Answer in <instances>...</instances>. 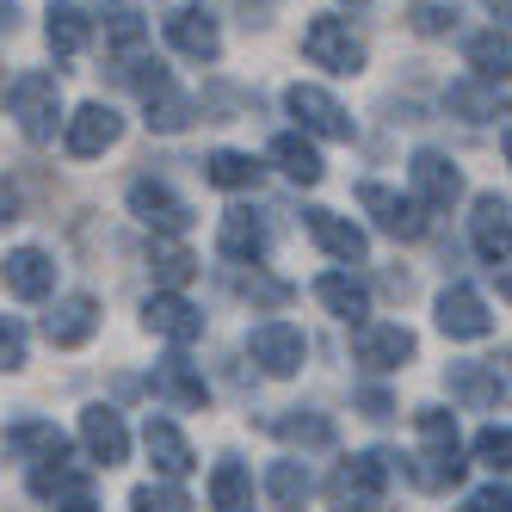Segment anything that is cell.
<instances>
[{"mask_svg":"<svg viewBox=\"0 0 512 512\" xmlns=\"http://www.w3.org/2000/svg\"><path fill=\"white\" fill-rule=\"evenodd\" d=\"M0 451L25 457V463H56V457H68V438L56 432V420H13L0 432Z\"/></svg>","mask_w":512,"mask_h":512,"instance_id":"obj_23","label":"cell"},{"mask_svg":"<svg viewBox=\"0 0 512 512\" xmlns=\"http://www.w3.org/2000/svg\"><path fill=\"white\" fill-rule=\"evenodd\" d=\"M216 247H223V260H235V266H260L272 235H266V223L253 210H229L223 229H216Z\"/></svg>","mask_w":512,"mask_h":512,"instance_id":"obj_24","label":"cell"},{"mask_svg":"<svg viewBox=\"0 0 512 512\" xmlns=\"http://www.w3.org/2000/svg\"><path fill=\"white\" fill-rule=\"evenodd\" d=\"M303 223H309V235H315V247L327 253V260H340V266H364V253H371V235H364L352 216H340V210H303Z\"/></svg>","mask_w":512,"mask_h":512,"instance_id":"obj_15","label":"cell"},{"mask_svg":"<svg viewBox=\"0 0 512 512\" xmlns=\"http://www.w3.org/2000/svg\"><path fill=\"white\" fill-rule=\"evenodd\" d=\"M31 494H38L44 506H56V512H93V475L75 469L68 457H56V463L31 469Z\"/></svg>","mask_w":512,"mask_h":512,"instance_id":"obj_13","label":"cell"},{"mask_svg":"<svg viewBox=\"0 0 512 512\" xmlns=\"http://www.w3.org/2000/svg\"><path fill=\"white\" fill-rule=\"evenodd\" d=\"M315 303H321L327 315H340L346 327H364V321H371V290H364L352 272H321V278H315Z\"/></svg>","mask_w":512,"mask_h":512,"instance_id":"obj_26","label":"cell"},{"mask_svg":"<svg viewBox=\"0 0 512 512\" xmlns=\"http://www.w3.org/2000/svg\"><path fill=\"white\" fill-rule=\"evenodd\" d=\"M303 56L315 68H334V75H358V68H364V38L352 31V19L321 13V19L303 25Z\"/></svg>","mask_w":512,"mask_h":512,"instance_id":"obj_4","label":"cell"},{"mask_svg":"<svg viewBox=\"0 0 512 512\" xmlns=\"http://www.w3.org/2000/svg\"><path fill=\"white\" fill-rule=\"evenodd\" d=\"M358 401H364V408H371V420H383V414H389V408H395V401H389V395H383V389H364V395H358Z\"/></svg>","mask_w":512,"mask_h":512,"instance_id":"obj_45","label":"cell"},{"mask_svg":"<svg viewBox=\"0 0 512 512\" xmlns=\"http://www.w3.org/2000/svg\"><path fill=\"white\" fill-rule=\"evenodd\" d=\"M506 198L500 192H482L475 198V216H469V235H475V253L494 278H506V253H512V229H506Z\"/></svg>","mask_w":512,"mask_h":512,"instance_id":"obj_17","label":"cell"},{"mask_svg":"<svg viewBox=\"0 0 512 512\" xmlns=\"http://www.w3.org/2000/svg\"><path fill=\"white\" fill-rule=\"evenodd\" d=\"M0 278H7V290L19 303H44L50 290H56V260L44 247H13L7 253V266H0Z\"/></svg>","mask_w":512,"mask_h":512,"instance_id":"obj_20","label":"cell"},{"mask_svg":"<svg viewBox=\"0 0 512 512\" xmlns=\"http://www.w3.org/2000/svg\"><path fill=\"white\" fill-rule=\"evenodd\" d=\"M457 25V7H420L414 13V31L420 38H438V31H451Z\"/></svg>","mask_w":512,"mask_h":512,"instance_id":"obj_42","label":"cell"},{"mask_svg":"<svg viewBox=\"0 0 512 512\" xmlns=\"http://www.w3.org/2000/svg\"><path fill=\"white\" fill-rule=\"evenodd\" d=\"M210 506L216 512H253V482H247V469L235 457H223L210 469Z\"/></svg>","mask_w":512,"mask_h":512,"instance_id":"obj_32","label":"cell"},{"mask_svg":"<svg viewBox=\"0 0 512 512\" xmlns=\"http://www.w3.org/2000/svg\"><path fill=\"white\" fill-rule=\"evenodd\" d=\"M7 223H19V192L0 179V229H7Z\"/></svg>","mask_w":512,"mask_h":512,"instance_id":"obj_44","label":"cell"},{"mask_svg":"<svg viewBox=\"0 0 512 512\" xmlns=\"http://www.w3.org/2000/svg\"><path fill=\"white\" fill-rule=\"evenodd\" d=\"M408 179H414V204L432 216V210H451L463 198V173L451 155H438V149H414L408 161Z\"/></svg>","mask_w":512,"mask_h":512,"instance_id":"obj_10","label":"cell"},{"mask_svg":"<svg viewBox=\"0 0 512 512\" xmlns=\"http://www.w3.org/2000/svg\"><path fill=\"white\" fill-rule=\"evenodd\" d=\"M284 112L303 124V136H321V142H352L358 136V124H352V112L327 93V87H309V81H297L284 93Z\"/></svg>","mask_w":512,"mask_h":512,"instance_id":"obj_5","label":"cell"},{"mask_svg":"<svg viewBox=\"0 0 512 512\" xmlns=\"http://www.w3.org/2000/svg\"><path fill=\"white\" fill-rule=\"evenodd\" d=\"M130 512H192V500L179 494L173 482H149V488L130 494Z\"/></svg>","mask_w":512,"mask_h":512,"instance_id":"obj_39","label":"cell"},{"mask_svg":"<svg viewBox=\"0 0 512 512\" xmlns=\"http://www.w3.org/2000/svg\"><path fill=\"white\" fill-rule=\"evenodd\" d=\"M44 38L56 50V62H75L93 38V13L75 7V0H50V13H44Z\"/></svg>","mask_w":512,"mask_h":512,"instance_id":"obj_25","label":"cell"},{"mask_svg":"<svg viewBox=\"0 0 512 512\" xmlns=\"http://www.w3.org/2000/svg\"><path fill=\"white\" fill-rule=\"evenodd\" d=\"M241 7H247V13H260V19H253V25H272V13H278V0H241Z\"/></svg>","mask_w":512,"mask_h":512,"instance_id":"obj_46","label":"cell"},{"mask_svg":"<svg viewBox=\"0 0 512 512\" xmlns=\"http://www.w3.org/2000/svg\"><path fill=\"white\" fill-rule=\"evenodd\" d=\"M438 334H445V340H488L494 315L482 303V290H469V284H445V290H438Z\"/></svg>","mask_w":512,"mask_h":512,"instance_id":"obj_14","label":"cell"},{"mask_svg":"<svg viewBox=\"0 0 512 512\" xmlns=\"http://www.w3.org/2000/svg\"><path fill=\"white\" fill-rule=\"evenodd\" d=\"M25 358H31V334H25V321H19V315H0V377L25 371Z\"/></svg>","mask_w":512,"mask_h":512,"instance_id":"obj_38","label":"cell"},{"mask_svg":"<svg viewBox=\"0 0 512 512\" xmlns=\"http://www.w3.org/2000/svg\"><path fill=\"white\" fill-rule=\"evenodd\" d=\"M272 432L284 438V445H309V451H327V445H334V420L315 414V408H290V414H278Z\"/></svg>","mask_w":512,"mask_h":512,"instance_id":"obj_30","label":"cell"},{"mask_svg":"<svg viewBox=\"0 0 512 512\" xmlns=\"http://www.w3.org/2000/svg\"><path fill=\"white\" fill-rule=\"evenodd\" d=\"M352 352H358L364 371H401V364H414L420 340H414V327H401V321H364L352 334Z\"/></svg>","mask_w":512,"mask_h":512,"instance_id":"obj_9","label":"cell"},{"mask_svg":"<svg viewBox=\"0 0 512 512\" xmlns=\"http://www.w3.org/2000/svg\"><path fill=\"white\" fill-rule=\"evenodd\" d=\"M266 494L278 512H303L309 506V469L303 463H272L266 469Z\"/></svg>","mask_w":512,"mask_h":512,"instance_id":"obj_34","label":"cell"},{"mask_svg":"<svg viewBox=\"0 0 512 512\" xmlns=\"http://www.w3.org/2000/svg\"><path fill=\"white\" fill-rule=\"evenodd\" d=\"M7 112H13V124H19L25 142H38V149H44V142H56V130H62V87H56V75H44V68L13 75Z\"/></svg>","mask_w":512,"mask_h":512,"instance_id":"obj_2","label":"cell"},{"mask_svg":"<svg viewBox=\"0 0 512 512\" xmlns=\"http://www.w3.org/2000/svg\"><path fill=\"white\" fill-rule=\"evenodd\" d=\"M155 395H167L173 408H204L210 401V383H204V371L186 358V346H173L161 364H155Z\"/></svg>","mask_w":512,"mask_h":512,"instance_id":"obj_22","label":"cell"},{"mask_svg":"<svg viewBox=\"0 0 512 512\" xmlns=\"http://www.w3.org/2000/svg\"><path fill=\"white\" fill-rule=\"evenodd\" d=\"M358 204H364V216H371L389 241H420V235L432 229V216H426L414 198H401L395 186H383V179H364V186H358Z\"/></svg>","mask_w":512,"mask_h":512,"instance_id":"obj_6","label":"cell"},{"mask_svg":"<svg viewBox=\"0 0 512 512\" xmlns=\"http://www.w3.org/2000/svg\"><path fill=\"white\" fill-rule=\"evenodd\" d=\"M272 161L284 167V179H297V186H321V155H315V142L303 130H278L272 136Z\"/></svg>","mask_w":512,"mask_h":512,"instance_id":"obj_27","label":"cell"},{"mask_svg":"<svg viewBox=\"0 0 512 512\" xmlns=\"http://www.w3.org/2000/svg\"><path fill=\"white\" fill-rule=\"evenodd\" d=\"M506 62H512V50H506V31H482V38L469 44V68H475V81L506 87Z\"/></svg>","mask_w":512,"mask_h":512,"instance_id":"obj_35","label":"cell"},{"mask_svg":"<svg viewBox=\"0 0 512 512\" xmlns=\"http://www.w3.org/2000/svg\"><path fill=\"white\" fill-rule=\"evenodd\" d=\"M142 451H149V463L167 475V482H186V475L198 469V457H192V445H186V432H179L173 420H155V414H149V426H142Z\"/></svg>","mask_w":512,"mask_h":512,"instance_id":"obj_21","label":"cell"},{"mask_svg":"<svg viewBox=\"0 0 512 512\" xmlns=\"http://www.w3.org/2000/svg\"><path fill=\"white\" fill-rule=\"evenodd\" d=\"M130 216L142 229H155V235H186L192 229V204L173 186H161V179H136L130 186Z\"/></svg>","mask_w":512,"mask_h":512,"instance_id":"obj_11","label":"cell"},{"mask_svg":"<svg viewBox=\"0 0 512 512\" xmlns=\"http://www.w3.org/2000/svg\"><path fill=\"white\" fill-rule=\"evenodd\" d=\"M99 334V303L87 297V290H68V297H56V309L44 315V340L56 352H75Z\"/></svg>","mask_w":512,"mask_h":512,"instance_id":"obj_18","label":"cell"},{"mask_svg":"<svg viewBox=\"0 0 512 512\" xmlns=\"http://www.w3.org/2000/svg\"><path fill=\"white\" fill-rule=\"evenodd\" d=\"M247 358L260 364L266 377H297L303 358H309V340H303L297 321H278V315H272V321H260V327L247 334Z\"/></svg>","mask_w":512,"mask_h":512,"instance_id":"obj_7","label":"cell"},{"mask_svg":"<svg viewBox=\"0 0 512 512\" xmlns=\"http://www.w3.org/2000/svg\"><path fill=\"white\" fill-rule=\"evenodd\" d=\"M142 105H149V130H186V124H192V99L179 93L173 81H167V87H155Z\"/></svg>","mask_w":512,"mask_h":512,"instance_id":"obj_36","label":"cell"},{"mask_svg":"<svg viewBox=\"0 0 512 512\" xmlns=\"http://www.w3.org/2000/svg\"><path fill=\"white\" fill-rule=\"evenodd\" d=\"M142 327H149L155 340H167V346H192V340H204V315L179 297V290H155L149 303H142Z\"/></svg>","mask_w":512,"mask_h":512,"instance_id":"obj_16","label":"cell"},{"mask_svg":"<svg viewBox=\"0 0 512 512\" xmlns=\"http://www.w3.org/2000/svg\"><path fill=\"white\" fill-rule=\"evenodd\" d=\"M81 445H87L93 463L118 469V463L130 457V426H124V414H118V408H105V401L81 408Z\"/></svg>","mask_w":512,"mask_h":512,"instance_id":"obj_19","label":"cell"},{"mask_svg":"<svg viewBox=\"0 0 512 512\" xmlns=\"http://www.w3.org/2000/svg\"><path fill=\"white\" fill-rule=\"evenodd\" d=\"M204 179H210L216 192H253V186H260V161L241 155V149H216L204 161Z\"/></svg>","mask_w":512,"mask_h":512,"instance_id":"obj_29","label":"cell"},{"mask_svg":"<svg viewBox=\"0 0 512 512\" xmlns=\"http://www.w3.org/2000/svg\"><path fill=\"white\" fill-rule=\"evenodd\" d=\"M118 136H124V118H118V105H105V99H87L81 112H68V118H62V149L75 155V161L105 155Z\"/></svg>","mask_w":512,"mask_h":512,"instance_id":"obj_8","label":"cell"},{"mask_svg":"<svg viewBox=\"0 0 512 512\" xmlns=\"http://www.w3.org/2000/svg\"><path fill=\"white\" fill-rule=\"evenodd\" d=\"M451 389L463 401H482V408H494V401L506 395V377L500 364H451Z\"/></svg>","mask_w":512,"mask_h":512,"instance_id":"obj_33","label":"cell"},{"mask_svg":"<svg viewBox=\"0 0 512 512\" xmlns=\"http://www.w3.org/2000/svg\"><path fill=\"white\" fill-rule=\"evenodd\" d=\"M445 99H451V112H469V124H488L500 112V87H488V81H457Z\"/></svg>","mask_w":512,"mask_h":512,"instance_id":"obj_37","label":"cell"},{"mask_svg":"<svg viewBox=\"0 0 512 512\" xmlns=\"http://www.w3.org/2000/svg\"><path fill=\"white\" fill-rule=\"evenodd\" d=\"M414 432H420V457H408L414 469V482L426 488V494H445V488H457L463 482V438H457V414H445V408H420L414 414Z\"/></svg>","mask_w":512,"mask_h":512,"instance_id":"obj_1","label":"cell"},{"mask_svg":"<svg viewBox=\"0 0 512 512\" xmlns=\"http://www.w3.org/2000/svg\"><path fill=\"white\" fill-rule=\"evenodd\" d=\"M475 457H482L488 469H500V475H506V457H512L506 426H482V432H475Z\"/></svg>","mask_w":512,"mask_h":512,"instance_id":"obj_40","label":"cell"},{"mask_svg":"<svg viewBox=\"0 0 512 512\" xmlns=\"http://www.w3.org/2000/svg\"><path fill=\"white\" fill-rule=\"evenodd\" d=\"M241 297H253L260 309H278V303H290V284H278V278H266V272H253V278H241L235 284Z\"/></svg>","mask_w":512,"mask_h":512,"instance_id":"obj_41","label":"cell"},{"mask_svg":"<svg viewBox=\"0 0 512 512\" xmlns=\"http://www.w3.org/2000/svg\"><path fill=\"white\" fill-rule=\"evenodd\" d=\"M167 44L210 68V62H223V25H216L210 7H173L167 13Z\"/></svg>","mask_w":512,"mask_h":512,"instance_id":"obj_12","label":"cell"},{"mask_svg":"<svg viewBox=\"0 0 512 512\" xmlns=\"http://www.w3.org/2000/svg\"><path fill=\"white\" fill-rule=\"evenodd\" d=\"M19 25V0H0V31H13Z\"/></svg>","mask_w":512,"mask_h":512,"instance_id":"obj_47","label":"cell"},{"mask_svg":"<svg viewBox=\"0 0 512 512\" xmlns=\"http://www.w3.org/2000/svg\"><path fill=\"white\" fill-rule=\"evenodd\" d=\"M389 494V457L383 451H358L327 475V512H377Z\"/></svg>","mask_w":512,"mask_h":512,"instance_id":"obj_3","label":"cell"},{"mask_svg":"<svg viewBox=\"0 0 512 512\" xmlns=\"http://www.w3.org/2000/svg\"><path fill=\"white\" fill-rule=\"evenodd\" d=\"M506 506H512V494H506V475H500L494 488H482V494L469 500V512H506Z\"/></svg>","mask_w":512,"mask_h":512,"instance_id":"obj_43","label":"cell"},{"mask_svg":"<svg viewBox=\"0 0 512 512\" xmlns=\"http://www.w3.org/2000/svg\"><path fill=\"white\" fill-rule=\"evenodd\" d=\"M352 7H364V0H352Z\"/></svg>","mask_w":512,"mask_h":512,"instance_id":"obj_48","label":"cell"},{"mask_svg":"<svg viewBox=\"0 0 512 512\" xmlns=\"http://www.w3.org/2000/svg\"><path fill=\"white\" fill-rule=\"evenodd\" d=\"M105 50H112V56L149 50V25H142V7H130V0H118V7H105Z\"/></svg>","mask_w":512,"mask_h":512,"instance_id":"obj_31","label":"cell"},{"mask_svg":"<svg viewBox=\"0 0 512 512\" xmlns=\"http://www.w3.org/2000/svg\"><path fill=\"white\" fill-rule=\"evenodd\" d=\"M149 272H155L161 290H186L192 272H198V260L179 247V235H155V241H149Z\"/></svg>","mask_w":512,"mask_h":512,"instance_id":"obj_28","label":"cell"}]
</instances>
